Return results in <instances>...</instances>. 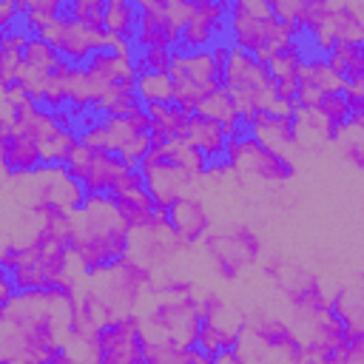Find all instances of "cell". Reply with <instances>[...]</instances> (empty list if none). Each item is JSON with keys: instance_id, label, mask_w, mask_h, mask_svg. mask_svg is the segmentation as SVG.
I'll use <instances>...</instances> for the list:
<instances>
[{"instance_id": "7", "label": "cell", "mask_w": 364, "mask_h": 364, "mask_svg": "<svg viewBox=\"0 0 364 364\" xmlns=\"http://www.w3.org/2000/svg\"><path fill=\"white\" fill-rule=\"evenodd\" d=\"M139 23L134 48H176L179 40V6L176 3H136Z\"/></svg>"}, {"instance_id": "9", "label": "cell", "mask_w": 364, "mask_h": 364, "mask_svg": "<svg viewBox=\"0 0 364 364\" xmlns=\"http://www.w3.org/2000/svg\"><path fill=\"white\" fill-rule=\"evenodd\" d=\"M245 327L247 333L264 347V350H273V353H284L287 361L293 364H304V341L296 336V330L279 318V316H270L264 310H253L245 316Z\"/></svg>"}, {"instance_id": "5", "label": "cell", "mask_w": 364, "mask_h": 364, "mask_svg": "<svg viewBox=\"0 0 364 364\" xmlns=\"http://www.w3.org/2000/svg\"><path fill=\"white\" fill-rule=\"evenodd\" d=\"M142 324L148 330H154L162 338H171L182 347H193L199 327H202V316H199V301L196 296H179V299H162L151 307V313L142 318Z\"/></svg>"}, {"instance_id": "12", "label": "cell", "mask_w": 364, "mask_h": 364, "mask_svg": "<svg viewBox=\"0 0 364 364\" xmlns=\"http://www.w3.org/2000/svg\"><path fill=\"white\" fill-rule=\"evenodd\" d=\"M0 165L6 168V173H14V176L40 173L43 168H48L46 148L31 131L11 128V134L0 142Z\"/></svg>"}, {"instance_id": "10", "label": "cell", "mask_w": 364, "mask_h": 364, "mask_svg": "<svg viewBox=\"0 0 364 364\" xmlns=\"http://www.w3.org/2000/svg\"><path fill=\"white\" fill-rule=\"evenodd\" d=\"M284 287V296H287V304L290 310L296 313V318L301 324H313L318 316L327 313V296H324V287L318 282V276H313L310 270H287L279 282Z\"/></svg>"}, {"instance_id": "14", "label": "cell", "mask_w": 364, "mask_h": 364, "mask_svg": "<svg viewBox=\"0 0 364 364\" xmlns=\"http://www.w3.org/2000/svg\"><path fill=\"white\" fill-rule=\"evenodd\" d=\"M136 23H139L136 3H128V0H108L105 3V34H108V43H119V46L134 48Z\"/></svg>"}, {"instance_id": "19", "label": "cell", "mask_w": 364, "mask_h": 364, "mask_svg": "<svg viewBox=\"0 0 364 364\" xmlns=\"http://www.w3.org/2000/svg\"><path fill=\"white\" fill-rule=\"evenodd\" d=\"M136 97L142 105H165L173 97L171 74H145L136 77Z\"/></svg>"}, {"instance_id": "1", "label": "cell", "mask_w": 364, "mask_h": 364, "mask_svg": "<svg viewBox=\"0 0 364 364\" xmlns=\"http://www.w3.org/2000/svg\"><path fill=\"white\" fill-rule=\"evenodd\" d=\"M68 250L82 273L97 276L111 270L125 256H131V230L119 222L105 196L85 199V205L74 216Z\"/></svg>"}, {"instance_id": "15", "label": "cell", "mask_w": 364, "mask_h": 364, "mask_svg": "<svg viewBox=\"0 0 364 364\" xmlns=\"http://www.w3.org/2000/svg\"><path fill=\"white\" fill-rule=\"evenodd\" d=\"M68 14L85 34L108 43V34H105V0H74V3H68Z\"/></svg>"}, {"instance_id": "16", "label": "cell", "mask_w": 364, "mask_h": 364, "mask_svg": "<svg viewBox=\"0 0 364 364\" xmlns=\"http://www.w3.org/2000/svg\"><path fill=\"white\" fill-rule=\"evenodd\" d=\"M327 34L333 40H350V43H361L364 37V23H361V14L350 6V3H341V6H333V17H330V26H327Z\"/></svg>"}, {"instance_id": "11", "label": "cell", "mask_w": 364, "mask_h": 364, "mask_svg": "<svg viewBox=\"0 0 364 364\" xmlns=\"http://www.w3.org/2000/svg\"><path fill=\"white\" fill-rule=\"evenodd\" d=\"M46 40H48V46L54 48V54H57L63 63H68V65H85L88 57H91L97 48L108 46V43H102V40L85 34V31L71 20L68 3H65L63 17H60L57 23H51V28L46 31Z\"/></svg>"}, {"instance_id": "8", "label": "cell", "mask_w": 364, "mask_h": 364, "mask_svg": "<svg viewBox=\"0 0 364 364\" xmlns=\"http://www.w3.org/2000/svg\"><path fill=\"white\" fill-rule=\"evenodd\" d=\"M230 128L208 114H191L188 119V131H185V145L199 154L208 165V171H225V159H228V148H230Z\"/></svg>"}, {"instance_id": "2", "label": "cell", "mask_w": 364, "mask_h": 364, "mask_svg": "<svg viewBox=\"0 0 364 364\" xmlns=\"http://www.w3.org/2000/svg\"><path fill=\"white\" fill-rule=\"evenodd\" d=\"M82 341L88 344L91 364H142L145 324L136 313H125L100 324Z\"/></svg>"}, {"instance_id": "6", "label": "cell", "mask_w": 364, "mask_h": 364, "mask_svg": "<svg viewBox=\"0 0 364 364\" xmlns=\"http://www.w3.org/2000/svg\"><path fill=\"white\" fill-rule=\"evenodd\" d=\"M205 247L216 264V273L228 282H233L239 276L242 267L253 264L259 259L262 242L259 236L247 228V225H230L222 233H208L205 236Z\"/></svg>"}, {"instance_id": "13", "label": "cell", "mask_w": 364, "mask_h": 364, "mask_svg": "<svg viewBox=\"0 0 364 364\" xmlns=\"http://www.w3.org/2000/svg\"><path fill=\"white\" fill-rule=\"evenodd\" d=\"M210 228V216L205 210V205L188 193H182L179 199H173L168 205V230L176 236V242L185 245H196L199 239L208 236Z\"/></svg>"}, {"instance_id": "3", "label": "cell", "mask_w": 364, "mask_h": 364, "mask_svg": "<svg viewBox=\"0 0 364 364\" xmlns=\"http://www.w3.org/2000/svg\"><path fill=\"white\" fill-rule=\"evenodd\" d=\"M225 168L245 171V173H250L262 182H270V185H284L296 176V165L282 151H273V148L262 145L253 134L230 139Z\"/></svg>"}, {"instance_id": "18", "label": "cell", "mask_w": 364, "mask_h": 364, "mask_svg": "<svg viewBox=\"0 0 364 364\" xmlns=\"http://www.w3.org/2000/svg\"><path fill=\"white\" fill-rule=\"evenodd\" d=\"M185 350L182 344L162 338V336H148L145 333V347H142V364H185Z\"/></svg>"}, {"instance_id": "21", "label": "cell", "mask_w": 364, "mask_h": 364, "mask_svg": "<svg viewBox=\"0 0 364 364\" xmlns=\"http://www.w3.org/2000/svg\"><path fill=\"white\" fill-rule=\"evenodd\" d=\"M185 364H222V361H219V355H210L199 347H188L185 350Z\"/></svg>"}, {"instance_id": "4", "label": "cell", "mask_w": 364, "mask_h": 364, "mask_svg": "<svg viewBox=\"0 0 364 364\" xmlns=\"http://www.w3.org/2000/svg\"><path fill=\"white\" fill-rule=\"evenodd\" d=\"M225 17L228 3L193 0L185 3V17L179 26V40L173 54H202L225 40Z\"/></svg>"}, {"instance_id": "17", "label": "cell", "mask_w": 364, "mask_h": 364, "mask_svg": "<svg viewBox=\"0 0 364 364\" xmlns=\"http://www.w3.org/2000/svg\"><path fill=\"white\" fill-rule=\"evenodd\" d=\"M173 48H131V68L136 77L145 74H171Z\"/></svg>"}, {"instance_id": "20", "label": "cell", "mask_w": 364, "mask_h": 364, "mask_svg": "<svg viewBox=\"0 0 364 364\" xmlns=\"http://www.w3.org/2000/svg\"><path fill=\"white\" fill-rule=\"evenodd\" d=\"M341 159H347L355 171L364 168V148H361V139H358V136L341 139Z\"/></svg>"}]
</instances>
